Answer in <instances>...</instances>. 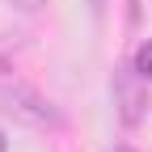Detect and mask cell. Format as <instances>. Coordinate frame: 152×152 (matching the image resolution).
<instances>
[{"mask_svg":"<svg viewBox=\"0 0 152 152\" xmlns=\"http://www.w3.org/2000/svg\"><path fill=\"white\" fill-rule=\"evenodd\" d=\"M114 152H135V148H127V144H118V148H114Z\"/></svg>","mask_w":152,"mask_h":152,"instance_id":"cell-6","label":"cell"},{"mask_svg":"<svg viewBox=\"0 0 152 152\" xmlns=\"http://www.w3.org/2000/svg\"><path fill=\"white\" fill-rule=\"evenodd\" d=\"M110 93H114V110L127 127H140L152 110V93H148V80L135 72V68H114L110 76Z\"/></svg>","mask_w":152,"mask_h":152,"instance_id":"cell-2","label":"cell"},{"mask_svg":"<svg viewBox=\"0 0 152 152\" xmlns=\"http://www.w3.org/2000/svg\"><path fill=\"white\" fill-rule=\"evenodd\" d=\"M0 106H4L17 123H26L34 131H47V127H59V110H55L38 89L13 80V85H0Z\"/></svg>","mask_w":152,"mask_h":152,"instance_id":"cell-1","label":"cell"},{"mask_svg":"<svg viewBox=\"0 0 152 152\" xmlns=\"http://www.w3.org/2000/svg\"><path fill=\"white\" fill-rule=\"evenodd\" d=\"M131 68H135L144 80H152V38H144V42L135 47V55H131Z\"/></svg>","mask_w":152,"mask_h":152,"instance_id":"cell-3","label":"cell"},{"mask_svg":"<svg viewBox=\"0 0 152 152\" xmlns=\"http://www.w3.org/2000/svg\"><path fill=\"white\" fill-rule=\"evenodd\" d=\"M0 152H9V140H4V131H0Z\"/></svg>","mask_w":152,"mask_h":152,"instance_id":"cell-5","label":"cell"},{"mask_svg":"<svg viewBox=\"0 0 152 152\" xmlns=\"http://www.w3.org/2000/svg\"><path fill=\"white\" fill-rule=\"evenodd\" d=\"M13 4H17V9H21V13H38V9H42V4H47V0H13Z\"/></svg>","mask_w":152,"mask_h":152,"instance_id":"cell-4","label":"cell"}]
</instances>
